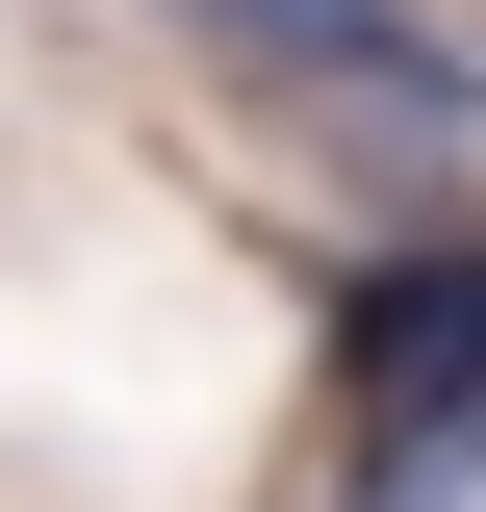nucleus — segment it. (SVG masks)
Wrapping results in <instances>:
<instances>
[{
	"mask_svg": "<svg viewBox=\"0 0 486 512\" xmlns=\"http://www.w3.org/2000/svg\"><path fill=\"white\" fill-rule=\"evenodd\" d=\"M333 436H384V410H486V205H410V231L333 282Z\"/></svg>",
	"mask_w": 486,
	"mask_h": 512,
	"instance_id": "2",
	"label": "nucleus"
},
{
	"mask_svg": "<svg viewBox=\"0 0 486 512\" xmlns=\"http://www.w3.org/2000/svg\"><path fill=\"white\" fill-rule=\"evenodd\" d=\"M154 26L282 154H333L384 205H486V26H435V0H154Z\"/></svg>",
	"mask_w": 486,
	"mask_h": 512,
	"instance_id": "1",
	"label": "nucleus"
},
{
	"mask_svg": "<svg viewBox=\"0 0 486 512\" xmlns=\"http://www.w3.org/2000/svg\"><path fill=\"white\" fill-rule=\"evenodd\" d=\"M333 512H486V410H384L333 461Z\"/></svg>",
	"mask_w": 486,
	"mask_h": 512,
	"instance_id": "3",
	"label": "nucleus"
}]
</instances>
